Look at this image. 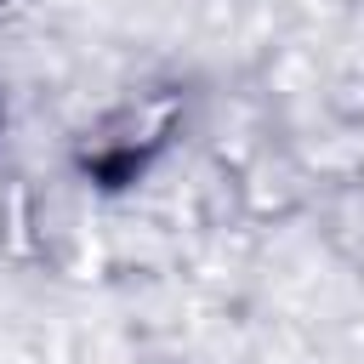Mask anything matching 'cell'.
<instances>
[{"label": "cell", "mask_w": 364, "mask_h": 364, "mask_svg": "<svg viewBox=\"0 0 364 364\" xmlns=\"http://www.w3.org/2000/svg\"><path fill=\"white\" fill-rule=\"evenodd\" d=\"M0 119H6V108H0Z\"/></svg>", "instance_id": "cell-1"}]
</instances>
